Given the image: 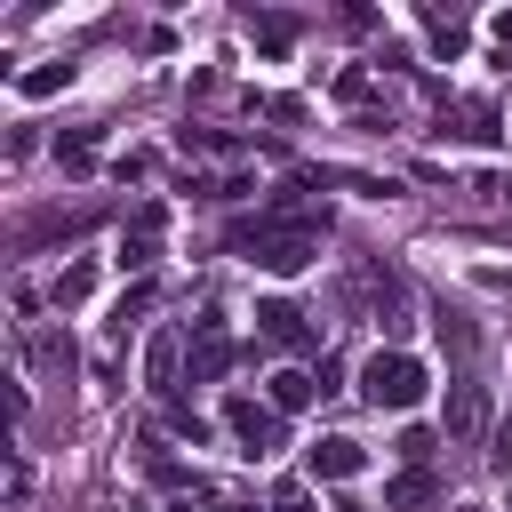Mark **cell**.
I'll use <instances>...</instances> for the list:
<instances>
[{
	"mask_svg": "<svg viewBox=\"0 0 512 512\" xmlns=\"http://www.w3.org/2000/svg\"><path fill=\"white\" fill-rule=\"evenodd\" d=\"M224 240H232L248 264H264V272H304V264L320 256V216H312V208H296V192H280L264 216L232 224Z\"/></svg>",
	"mask_w": 512,
	"mask_h": 512,
	"instance_id": "1",
	"label": "cell"
},
{
	"mask_svg": "<svg viewBox=\"0 0 512 512\" xmlns=\"http://www.w3.org/2000/svg\"><path fill=\"white\" fill-rule=\"evenodd\" d=\"M424 360H408V352H368V368H360V400L368 408H416L424 400Z\"/></svg>",
	"mask_w": 512,
	"mask_h": 512,
	"instance_id": "2",
	"label": "cell"
},
{
	"mask_svg": "<svg viewBox=\"0 0 512 512\" xmlns=\"http://www.w3.org/2000/svg\"><path fill=\"white\" fill-rule=\"evenodd\" d=\"M224 432L240 440V456H272V448H280V408L232 392V400H224Z\"/></svg>",
	"mask_w": 512,
	"mask_h": 512,
	"instance_id": "3",
	"label": "cell"
},
{
	"mask_svg": "<svg viewBox=\"0 0 512 512\" xmlns=\"http://www.w3.org/2000/svg\"><path fill=\"white\" fill-rule=\"evenodd\" d=\"M256 336L280 344V352H312V344H320V328H312L288 296H264V304H256Z\"/></svg>",
	"mask_w": 512,
	"mask_h": 512,
	"instance_id": "4",
	"label": "cell"
},
{
	"mask_svg": "<svg viewBox=\"0 0 512 512\" xmlns=\"http://www.w3.org/2000/svg\"><path fill=\"white\" fill-rule=\"evenodd\" d=\"M160 232H168V208H160V200H144V208L128 216V232H120V272H152Z\"/></svg>",
	"mask_w": 512,
	"mask_h": 512,
	"instance_id": "5",
	"label": "cell"
},
{
	"mask_svg": "<svg viewBox=\"0 0 512 512\" xmlns=\"http://www.w3.org/2000/svg\"><path fill=\"white\" fill-rule=\"evenodd\" d=\"M232 360H240V344L224 336V320H216V312H208V320H192V384H216Z\"/></svg>",
	"mask_w": 512,
	"mask_h": 512,
	"instance_id": "6",
	"label": "cell"
},
{
	"mask_svg": "<svg viewBox=\"0 0 512 512\" xmlns=\"http://www.w3.org/2000/svg\"><path fill=\"white\" fill-rule=\"evenodd\" d=\"M304 464H312V480H352V472L368 464V448H360V440H344V432H328V440H312V448H304Z\"/></svg>",
	"mask_w": 512,
	"mask_h": 512,
	"instance_id": "7",
	"label": "cell"
},
{
	"mask_svg": "<svg viewBox=\"0 0 512 512\" xmlns=\"http://www.w3.org/2000/svg\"><path fill=\"white\" fill-rule=\"evenodd\" d=\"M432 496H440V472H432V464H400L392 488H384V512H424Z\"/></svg>",
	"mask_w": 512,
	"mask_h": 512,
	"instance_id": "8",
	"label": "cell"
},
{
	"mask_svg": "<svg viewBox=\"0 0 512 512\" xmlns=\"http://www.w3.org/2000/svg\"><path fill=\"white\" fill-rule=\"evenodd\" d=\"M440 136H456V144H488V136H504V128H496L488 104H448V96H440Z\"/></svg>",
	"mask_w": 512,
	"mask_h": 512,
	"instance_id": "9",
	"label": "cell"
},
{
	"mask_svg": "<svg viewBox=\"0 0 512 512\" xmlns=\"http://www.w3.org/2000/svg\"><path fill=\"white\" fill-rule=\"evenodd\" d=\"M480 424H488V400L472 376H456L448 384V440H480Z\"/></svg>",
	"mask_w": 512,
	"mask_h": 512,
	"instance_id": "10",
	"label": "cell"
},
{
	"mask_svg": "<svg viewBox=\"0 0 512 512\" xmlns=\"http://www.w3.org/2000/svg\"><path fill=\"white\" fill-rule=\"evenodd\" d=\"M88 296H96V264H88V256H72V264L56 272V288H48V304H56V312H72V304H88Z\"/></svg>",
	"mask_w": 512,
	"mask_h": 512,
	"instance_id": "11",
	"label": "cell"
},
{
	"mask_svg": "<svg viewBox=\"0 0 512 512\" xmlns=\"http://www.w3.org/2000/svg\"><path fill=\"white\" fill-rule=\"evenodd\" d=\"M424 40H432V56H440V64H456L472 32H464V16H440V8H424Z\"/></svg>",
	"mask_w": 512,
	"mask_h": 512,
	"instance_id": "12",
	"label": "cell"
},
{
	"mask_svg": "<svg viewBox=\"0 0 512 512\" xmlns=\"http://www.w3.org/2000/svg\"><path fill=\"white\" fill-rule=\"evenodd\" d=\"M144 384L168 400L176 392V336H152V352H144Z\"/></svg>",
	"mask_w": 512,
	"mask_h": 512,
	"instance_id": "13",
	"label": "cell"
},
{
	"mask_svg": "<svg viewBox=\"0 0 512 512\" xmlns=\"http://www.w3.org/2000/svg\"><path fill=\"white\" fill-rule=\"evenodd\" d=\"M312 392H320V384H312L304 368H280V376H272V408H280V416H296V408H312Z\"/></svg>",
	"mask_w": 512,
	"mask_h": 512,
	"instance_id": "14",
	"label": "cell"
},
{
	"mask_svg": "<svg viewBox=\"0 0 512 512\" xmlns=\"http://www.w3.org/2000/svg\"><path fill=\"white\" fill-rule=\"evenodd\" d=\"M248 32H256V48H264V56H280V48L296 40V16H248Z\"/></svg>",
	"mask_w": 512,
	"mask_h": 512,
	"instance_id": "15",
	"label": "cell"
},
{
	"mask_svg": "<svg viewBox=\"0 0 512 512\" xmlns=\"http://www.w3.org/2000/svg\"><path fill=\"white\" fill-rule=\"evenodd\" d=\"M152 296H160V288H152V280H136V288L120 296V312H112V336H128V328H136V320L152 312Z\"/></svg>",
	"mask_w": 512,
	"mask_h": 512,
	"instance_id": "16",
	"label": "cell"
},
{
	"mask_svg": "<svg viewBox=\"0 0 512 512\" xmlns=\"http://www.w3.org/2000/svg\"><path fill=\"white\" fill-rule=\"evenodd\" d=\"M64 80H72V64H32V72H16V88H24V96H56Z\"/></svg>",
	"mask_w": 512,
	"mask_h": 512,
	"instance_id": "17",
	"label": "cell"
},
{
	"mask_svg": "<svg viewBox=\"0 0 512 512\" xmlns=\"http://www.w3.org/2000/svg\"><path fill=\"white\" fill-rule=\"evenodd\" d=\"M432 328H440V344H448L456 360H472V344H480V336H472V320H464V312H440Z\"/></svg>",
	"mask_w": 512,
	"mask_h": 512,
	"instance_id": "18",
	"label": "cell"
},
{
	"mask_svg": "<svg viewBox=\"0 0 512 512\" xmlns=\"http://www.w3.org/2000/svg\"><path fill=\"white\" fill-rule=\"evenodd\" d=\"M392 448H400V464H432V448H440V440H432L424 424H408V432H400Z\"/></svg>",
	"mask_w": 512,
	"mask_h": 512,
	"instance_id": "19",
	"label": "cell"
},
{
	"mask_svg": "<svg viewBox=\"0 0 512 512\" xmlns=\"http://www.w3.org/2000/svg\"><path fill=\"white\" fill-rule=\"evenodd\" d=\"M168 432H176V440H192V448H200V440H208V424H200V416H192V408H184V400H168Z\"/></svg>",
	"mask_w": 512,
	"mask_h": 512,
	"instance_id": "20",
	"label": "cell"
},
{
	"mask_svg": "<svg viewBox=\"0 0 512 512\" xmlns=\"http://www.w3.org/2000/svg\"><path fill=\"white\" fill-rule=\"evenodd\" d=\"M56 160H64L72 176H88V160H96V152H88V136H56Z\"/></svg>",
	"mask_w": 512,
	"mask_h": 512,
	"instance_id": "21",
	"label": "cell"
},
{
	"mask_svg": "<svg viewBox=\"0 0 512 512\" xmlns=\"http://www.w3.org/2000/svg\"><path fill=\"white\" fill-rule=\"evenodd\" d=\"M272 512H312V496H304L296 480H280V488H272Z\"/></svg>",
	"mask_w": 512,
	"mask_h": 512,
	"instance_id": "22",
	"label": "cell"
},
{
	"mask_svg": "<svg viewBox=\"0 0 512 512\" xmlns=\"http://www.w3.org/2000/svg\"><path fill=\"white\" fill-rule=\"evenodd\" d=\"M488 40H496V56L512 64V8H504V16H488Z\"/></svg>",
	"mask_w": 512,
	"mask_h": 512,
	"instance_id": "23",
	"label": "cell"
},
{
	"mask_svg": "<svg viewBox=\"0 0 512 512\" xmlns=\"http://www.w3.org/2000/svg\"><path fill=\"white\" fill-rule=\"evenodd\" d=\"M488 456H496V472H512V416L496 424V448H488Z\"/></svg>",
	"mask_w": 512,
	"mask_h": 512,
	"instance_id": "24",
	"label": "cell"
},
{
	"mask_svg": "<svg viewBox=\"0 0 512 512\" xmlns=\"http://www.w3.org/2000/svg\"><path fill=\"white\" fill-rule=\"evenodd\" d=\"M480 288H496V296H512V272H496V264H488V272H480Z\"/></svg>",
	"mask_w": 512,
	"mask_h": 512,
	"instance_id": "25",
	"label": "cell"
},
{
	"mask_svg": "<svg viewBox=\"0 0 512 512\" xmlns=\"http://www.w3.org/2000/svg\"><path fill=\"white\" fill-rule=\"evenodd\" d=\"M328 512H376V504H360V496H336V504H328Z\"/></svg>",
	"mask_w": 512,
	"mask_h": 512,
	"instance_id": "26",
	"label": "cell"
},
{
	"mask_svg": "<svg viewBox=\"0 0 512 512\" xmlns=\"http://www.w3.org/2000/svg\"><path fill=\"white\" fill-rule=\"evenodd\" d=\"M488 192H496V200H512V176H488Z\"/></svg>",
	"mask_w": 512,
	"mask_h": 512,
	"instance_id": "27",
	"label": "cell"
},
{
	"mask_svg": "<svg viewBox=\"0 0 512 512\" xmlns=\"http://www.w3.org/2000/svg\"><path fill=\"white\" fill-rule=\"evenodd\" d=\"M216 512H256V504H216Z\"/></svg>",
	"mask_w": 512,
	"mask_h": 512,
	"instance_id": "28",
	"label": "cell"
},
{
	"mask_svg": "<svg viewBox=\"0 0 512 512\" xmlns=\"http://www.w3.org/2000/svg\"><path fill=\"white\" fill-rule=\"evenodd\" d=\"M176 512H192V504H176Z\"/></svg>",
	"mask_w": 512,
	"mask_h": 512,
	"instance_id": "29",
	"label": "cell"
}]
</instances>
